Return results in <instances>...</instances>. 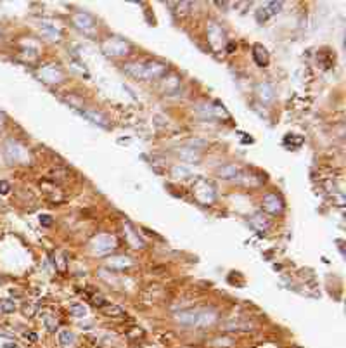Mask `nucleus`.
Listing matches in <instances>:
<instances>
[{
	"label": "nucleus",
	"instance_id": "11",
	"mask_svg": "<svg viewBox=\"0 0 346 348\" xmlns=\"http://www.w3.org/2000/svg\"><path fill=\"white\" fill-rule=\"evenodd\" d=\"M59 339H61V343H63L64 346H71L75 336H73V334L69 333V331H63V333H61V336H59Z\"/></svg>",
	"mask_w": 346,
	"mask_h": 348
},
{
	"label": "nucleus",
	"instance_id": "10",
	"mask_svg": "<svg viewBox=\"0 0 346 348\" xmlns=\"http://www.w3.org/2000/svg\"><path fill=\"white\" fill-rule=\"evenodd\" d=\"M16 305L11 300H0V314H11L14 312Z\"/></svg>",
	"mask_w": 346,
	"mask_h": 348
},
{
	"label": "nucleus",
	"instance_id": "6",
	"mask_svg": "<svg viewBox=\"0 0 346 348\" xmlns=\"http://www.w3.org/2000/svg\"><path fill=\"white\" fill-rule=\"evenodd\" d=\"M253 59L258 66H268V52L265 51V47L255 45L253 47Z\"/></svg>",
	"mask_w": 346,
	"mask_h": 348
},
{
	"label": "nucleus",
	"instance_id": "14",
	"mask_svg": "<svg viewBox=\"0 0 346 348\" xmlns=\"http://www.w3.org/2000/svg\"><path fill=\"white\" fill-rule=\"evenodd\" d=\"M9 189H11L9 182L0 180V194H7V192H9Z\"/></svg>",
	"mask_w": 346,
	"mask_h": 348
},
{
	"label": "nucleus",
	"instance_id": "5",
	"mask_svg": "<svg viewBox=\"0 0 346 348\" xmlns=\"http://www.w3.org/2000/svg\"><path fill=\"white\" fill-rule=\"evenodd\" d=\"M73 21H75L76 26H78L80 30H83L85 33H88V31L93 28V24H95L93 23V18L92 16H88L87 12H78V14L73 18Z\"/></svg>",
	"mask_w": 346,
	"mask_h": 348
},
{
	"label": "nucleus",
	"instance_id": "13",
	"mask_svg": "<svg viewBox=\"0 0 346 348\" xmlns=\"http://www.w3.org/2000/svg\"><path fill=\"white\" fill-rule=\"evenodd\" d=\"M172 173H173V177H187V175H189V170L180 168V167H175L172 170Z\"/></svg>",
	"mask_w": 346,
	"mask_h": 348
},
{
	"label": "nucleus",
	"instance_id": "2",
	"mask_svg": "<svg viewBox=\"0 0 346 348\" xmlns=\"http://www.w3.org/2000/svg\"><path fill=\"white\" fill-rule=\"evenodd\" d=\"M192 192H194V196H196V200L203 205H208L215 200V187L205 179L197 180V184L194 185Z\"/></svg>",
	"mask_w": 346,
	"mask_h": 348
},
{
	"label": "nucleus",
	"instance_id": "4",
	"mask_svg": "<svg viewBox=\"0 0 346 348\" xmlns=\"http://www.w3.org/2000/svg\"><path fill=\"white\" fill-rule=\"evenodd\" d=\"M263 210L272 213V215H277V213L282 212V201H280V197H277L275 194H267V196L263 197Z\"/></svg>",
	"mask_w": 346,
	"mask_h": 348
},
{
	"label": "nucleus",
	"instance_id": "1",
	"mask_svg": "<svg viewBox=\"0 0 346 348\" xmlns=\"http://www.w3.org/2000/svg\"><path fill=\"white\" fill-rule=\"evenodd\" d=\"M125 71L132 75L137 80H153V78H161L166 75V66L161 63H132L125 66Z\"/></svg>",
	"mask_w": 346,
	"mask_h": 348
},
{
	"label": "nucleus",
	"instance_id": "3",
	"mask_svg": "<svg viewBox=\"0 0 346 348\" xmlns=\"http://www.w3.org/2000/svg\"><path fill=\"white\" fill-rule=\"evenodd\" d=\"M280 7H282L280 2H267L265 6H262L256 11V19H258V23H265L268 18L275 16L277 12H280Z\"/></svg>",
	"mask_w": 346,
	"mask_h": 348
},
{
	"label": "nucleus",
	"instance_id": "12",
	"mask_svg": "<svg viewBox=\"0 0 346 348\" xmlns=\"http://www.w3.org/2000/svg\"><path fill=\"white\" fill-rule=\"evenodd\" d=\"M106 315H113V317H116V315H121V314H125L123 312V309H120V307H115V305H111L109 307L108 305V310H106Z\"/></svg>",
	"mask_w": 346,
	"mask_h": 348
},
{
	"label": "nucleus",
	"instance_id": "15",
	"mask_svg": "<svg viewBox=\"0 0 346 348\" xmlns=\"http://www.w3.org/2000/svg\"><path fill=\"white\" fill-rule=\"evenodd\" d=\"M40 222H42L43 225H51V224H52V220L48 218V215H43L42 218H40Z\"/></svg>",
	"mask_w": 346,
	"mask_h": 348
},
{
	"label": "nucleus",
	"instance_id": "8",
	"mask_svg": "<svg viewBox=\"0 0 346 348\" xmlns=\"http://www.w3.org/2000/svg\"><path fill=\"white\" fill-rule=\"evenodd\" d=\"M258 95L262 97L265 103H268V101H272L274 99V92H272V87L268 83H263V85H260L258 87Z\"/></svg>",
	"mask_w": 346,
	"mask_h": 348
},
{
	"label": "nucleus",
	"instance_id": "9",
	"mask_svg": "<svg viewBox=\"0 0 346 348\" xmlns=\"http://www.w3.org/2000/svg\"><path fill=\"white\" fill-rule=\"evenodd\" d=\"M69 312L75 315V317H83L87 314V307L80 305V303H73V305H69Z\"/></svg>",
	"mask_w": 346,
	"mask_h": 348
},
{
	"label": "nucleus",
	"instance_id": "16",
	"mask_svg": "<svg viewBox=\"0 0 346 348\" xmlns=\"http://www.w3.org/2000/svg\"><path fill=\"white\" fill-rule=\"evenodd\" d=\"M0 118H2V116H0ZM0 125H2V120H0Z\"/></svg>",
	"mask_w": 346,
	"mask_h": 348
},
{
	"label": "nucleus",
	"instance_id": "7",
	"mask_svg": "<svg viewBox=\"0 0 346 348\" xmlns=\"http://www.w3.org/2000/svg\"><path fill=\"white\" fill-rule=\"evenodd\" d=\"M218 177H222V179H235L237 177V168L232 167V165H227V167H222L218 168Z\"/></svg>",
	"mask_w": 346,
	"mask_h": 348
}]
</instances>
